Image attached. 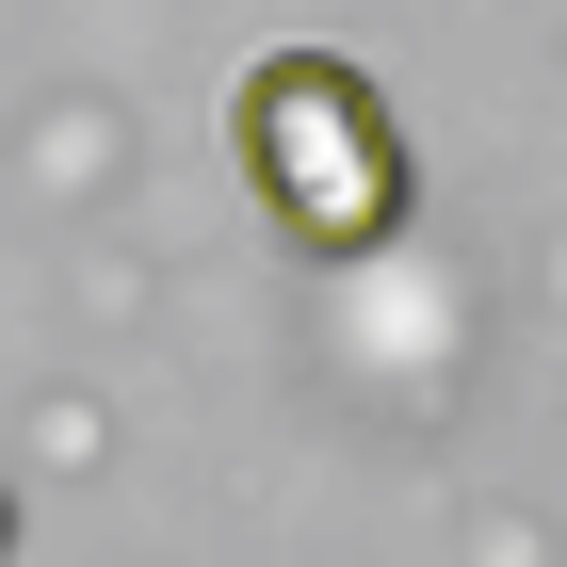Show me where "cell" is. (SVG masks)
Segmentation results:
<instances>
[{
  "label": "cell",
  "mask_w": 567,
  "mask_h": 567,
  "mask_svg": "<svg viewBox=\"0 0 567 567\" xmlns=\"http://www.w3.org/2000/svg\"><path fill=\"white\" fill-rule=\"evenodd\" d=\"M227 146L260 178V212L292 227V260H373V244H405L422 163H405L373 65H341V49H260L244 97H227Z\"/></svg>",
  "instance_id": "obj_1"
},
{
  "label": "cell",
  "mask_w": 567,
  "mask_h": 567,
  "mask_svg": "<svg viewBox=\"0 0 567 567\" xmlns=\"http://www.w3.org/2000/svg\"><path fill=\"white\" fill-rule=\"evenodd\" d=\"M0 551H17V503H0Z\"/></svg>",
  "instance_id": "obj_2"
}]
</instances>
